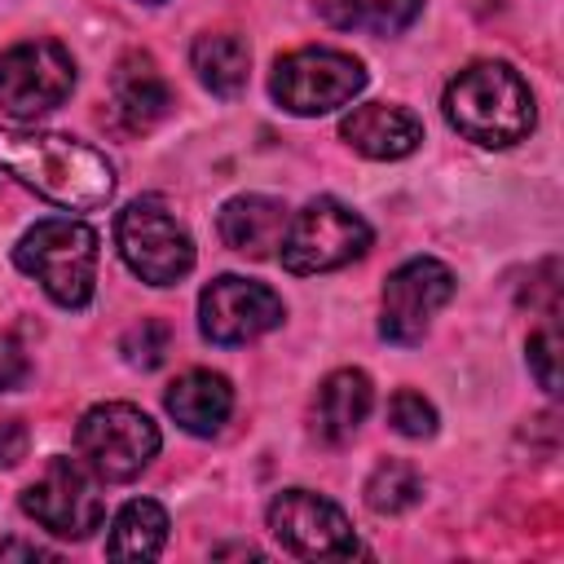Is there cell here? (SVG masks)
I'll use <instances>...</instances> for the list:
<instances>
[{
  "label": "cell",
  "instance_id": "cell-26",
  "mask_svg": "<svg viewBox=\"0 0 564 564\" xmlns=\"http://www.w3.org/2000/svg\"><path fill=\"white\" fill-rule=\"evenodd\" d=\"M26 352L18 348V339L13 335H0V392H13V388H22L26 383Z\"/></svg>",
  "mask_w": 564,
  "mask_h": 564
},
{
  "label": "cell",
  "instance_id": "cell-12",
  "mask_svg": "<svg viewBox=\"0 0 564 564\" xmlns=\"http://www.w3.org/2000/svg\"><path fill=\"white\" fill-rule=\"evenodd\" d=\"M282 317H286V308H282L278 291H269L256 278L220 273L198 295V330L212 344H247V339H260Z\"/></svg>",
  "mask_w": 564,
  "mask_h": 564
},
{
  "label": "cell",
  "instance_id": "cell-17",
  "mask_svg": "<svg viewBox=\"0 0 564 564\" xmlns=\"http://www.w3.org/2000/svg\"><path fill=\"white\" fill-rule=\"evenodd\" d=\"M163 405L167 414L194 432V436H212L225 427L229 410H234V388L225 375H212V370H185L181 379L167 383L163 392Z\"/></svg>",
  "mask_w": 564,
  "mask_h": 564
},
{
  "label": "cell",
  "instance_id": "cell-25",
  "mask_svg": "<svg viewBox=\"0 0 564 564\" xmlns=\"http://www.w3.org/2000/svg\"><path fill=\"white\" fill-rule=\"evenodd\" d=\"M26 449H31L26 423L13 414H0V467H18L26 458Z\"/></svg>",
  "mask_w": 564,
  "mask_h": 564
},
{
  "label": "cell",
  "instance_id": "cell-11",
  "mask_svg": "<svg viewBox=\"0 0 564 564\" xmlns=\"http://www.w3.org/2000/svg\"><path fill=\"white\" fill-rule=\"evenodd\" d=\"M22 511H26L35 524H44L48 533L79 542V538H88V533L101 524L106 502H101L93 476H88L75 458H62V454H57V458L44 463L40 480H31V485L22 489Z\"/></svg>",
  "mask_w": 564,
  "mask_h": 564
},
{
  "label": "cell",
  "instance_id": "cell-1",
  "mask_svg": "<svg viewBox=\"0 0 564 564\" xmlns=\"http://www.w3.org/2000/svg\"><path fill=\"white\" fill-rule=\"evenodd\" d=\"M0 167L18 176L26 189H35L40 198L70 212H93L115 194L110 159L62 132L0 128Z\"/></svg>",
  "mask_w": 564,
  "mask_h": 564
},
{
  "label": "cell",
  "instance_id": "cell-19",
  "mask_svg": "<svg viewBox=\"0 0 564 564\" xmlns=\"http://www.w3.org/2000/svg\"><path fill=\"white\" fill-rule=\"evenodd\" d=\"M163 546H167V511L154 498L123 502L110 524L106 555L110 560H154Z\"/></svg>",
  "mask_w": 564,
  "mask_h": 564
},
{
  "label": "cell",
  "instance_id": "cell-20",
  "mask_svg": "<svg viewBox=\"0 0 564 564\" xmlns=\"http://www.w3.org/2000/svg\"><path fill=\"white\" fill-rule=\"evenodd\" d=\"M313 9L339 31L397 35L419 18L423 0H313Z\"/></svg>",
  "mask_w": 564,
  "mask_h": 564
},
{
  "label": "cell",
  "instance_id": "cell-18",
  "mask_svg": "<svg viewBox=\"0 0 564 564\" xmlns=\"http://www.w3.org/2000/svg\"><path fill=\"white\" fill-rule=\"evenodd\" d=\"M189 62H194V75H198L203 88H212L216 97H234V93H242V84H247L251 48H247V40L234 35V31H207V35L194 40Z\"/></svg>",
  "mask_w": 564,
  "mask_h": 564
},
{
  "label": "cell",
  "instance_id": "cell-2",
  "mask_svg": "<svg viewBox=\"0 0 564 564\" xmlns=\"http://www.w3.org/2000/svg\"><path fill=\"white\" fill-rule=\"evenodd\" d=\"M445 119L458 137L502 150L533 132V93L507 62H471L445 88Z\"/></svg>",
  "mask_w": 564,
  "mask_h": 564
},
{
  "label": "cell",
  "instance_id": "cell-4",
  "mask_svg": "<svg viewBox=\"0 0 564 564\" xmlns=\"http://www.w3.org/2000/svg\"><path fill=\"white\" fill-rule=\"evenodd\" d=\"M163 436L154 419L128 401H101L93 405L75 427V449L84 467L101 480H132L150 467Z\"/></svg>",
  "mask_w": 564,
  "mask_h": 564
},
{
  "label": "cell",
  "instance_id": "cell-13",
  "mask_svg": "<svg viewBox=\"0 0 564 564\" xmlns=\"http://www.w3.org/2000/svg\"><path fill=\"white\" fill-rule=\"evenodd\" d=\"M110 101H115V115L128 132H150L159 119H167L172 88H167L159 62L150 53L132 48L110 70Z\"/></svg>",
  "mask_w": 564,
  "mask_h": 564
},
{
  "label": "cell",
  "instance_id": "cell-15",
  "mask_svg": "<svg viewBox=\"0 0 564 564\" xmlns=\"http://www.w3.org/2000/svg\"><path fill=\"white\" fill-rule=\"evenodd\" d=\"M286 203L269 198V194H238L220 207L216 216V229H220V242L238 256H251V260H264L282 247V234H286Z\"/></svg>",
  "mask_w": 564,
  "mask_h": 564
},
{
  "label": "cell",
  "instance_id": "cell-28",
  "mask_svg": "<svg viewBox=\"0 0 564 564\" xmlns=\"http://www.w3.org/2000/svg\"><path fill=\"white\" fill-rule=\"evenodd\" d=\"M141 4H163V0H141Z\"/></svg>",
  "mask_w": 564,
  "mask_h": 564
},
{
  "label": "cell",
  "instance_id": "cell-6",
  "mask_svg": "<svg viewBox=\"0 0 564 564\" xmlns=\"http://www.w3.org/2000/svg\"><path fill=\"white\" fill-rule=\"evenodd\" d=\"M370 247V225L344 207L339 198H313L304 203L282 234V269L291 273H326L339 264H352Z\"/></svg>",
  "mask_w": 564,
  "mask_h": 564
},
{
  "label": "cell",
  "instance_id": "cell-9",
  "mask_svg": "<svg viewBox=\"0 0 564 564\" xmlns=\"http://www.w3.org/2000/svg\"><path fill=\"white\" fill-rule=\"evenodd\" d=\"M449 295H454V273L436 256H414V260L397 264L379 295V335L401 348L419 344L427 335L436 308L449 304Z\"/></svg>",
  "mask_w": 564,
  "mask_h": 564
},
{
  "label": "cell",
  "instance_id": "cell-24",
  "mask_svg": "<svg viewBox=\"0 0 564 564\" xmlns=\"http://www.w3.org/2000/svg\"><path fill=\"white\" fill-rule=\"evenodd\" d=\"M555 348H560L555 326H542V330L529 335V370H533V379H538L542 392H560V370H555L560 352Z\"/></svg>",
  "mask_w": 564,
  "mask_h": 564
},
{
  "label": "cell",
  "instance_id": "cell-5",
  "mask_svg": "<svg viewBox=\"0 0 564 564\" xmlns=\"http://www.w3.org/2000/svg\"><path fill=\"white\" fill-rule=\"evenodd\" d=\"M115 242L123 264L150 286H172L194 269V238L159 198H132L115 220Z\"/></svg>",
  "mask_w": 564,
  "mask_h": 564
},
{
  "label": "cell",
  "instance_id": "cell-23",
  "mask_svg": "<svg viewBox=\"0 0 564 564\" xmlns=\"http://www.w3.org/2000/svg\"><path fill=\"white\" fill-rule=\"evenodd\" d=\"M388 423H392V432L423 441V436H432V432H436V410H432V401H427L423 392L401 388V392L388 401Z\"/></svg>",
  "mask_w": 564,
  "mask_h": 564
},
{
  "label": "cell",
  "instance_id": "cell-21",
  "mask_svg": "<svg viewBox=\"0 0 564 564\" xmlns=\"http://www.w3.org/2000/svg\"><path fill=\"white\" fill-rule=\"evenodd\" d=\"M419 498H423V476H419V467H410L401 458H383L366 480V507L379 516H401Z\"/></svg>",
  "mask_w": 564,
  "mask_h": 564
},
{
  "label": "cell",
  "instance_id": "cell-3",
  "mask_svg": "<svg viewBox=\"0 0 564 564\" xmlns=\"http://www.w3.org/2000/svg\"><path fill=\"white\" fill-rule=\"evenodd\" d=\"M13 264L44 286V295L62 308H88L97 291V229L70 216L35 220L18 247Z\"/></svg>",
  "mask_w": 564,
  "mask_h": 564
},
{
  "label": "cell",
  "instance_id": "cell-8",
  "mask_svg": "<svg viewBox=\"0 0 564 564\" xmlns=\"http://www.w3.org/2000/svg\"><path fill=\"white\" fill-rule=\"evenodd\" d=\"M75 88V62L57 40H22L0 53V110L13 119H40L57 110Z\"/></svg>",
  "mask_w": 564,
  "mask_h": 564
},
{
  "label": "cell",
  "instance_id": "cell-7",
  "mask_svg": "<svg viewBox=\"0 0 564 564\" xmlns=\"http://www.w3.org/2000/svg\"><path fill=\"white\" fill-rule=\"evenodd\" d=\"M366 88V66L339 48H295L273 62L269 93L291 115H326Z\"/></svg>",
  "mask_w": 564,
  "mask_h": 564
},
{
  "label": "cell",
  "instance_id": "cell-27",
  "mask_svg": "<svg viewBox=\"0 0 564 564\" xmlns=\"http://www.w3.org/2000/svg\"><path fill=\"white\" fill-rule=\"evenodd\" d=\"M0 560H53V551L35 542H0Z\"/></svg>",
  "mask_w": 564,
  "mask_h": 564
},
{
  "label": "cell",
  "instance_id": "cell-10",
  "mask_svg": "<svg viewBox=\"0 0 564 564\" xmlns=\"http://www.w3.org/2000/svg\"><path fill=\"white\" fill-rule=\"evenodd\" d=\"M269 529L300 560H348L361 551L348 516L313 489H282L269 502Z\"/></svg>",
  "mask_w": 564,
  "mask_h": 564
},
{
  "label": "cell",
  "instance_id": "cell-16",
  "mask_svg": "<svg viewBox=\"0 0 564 564\" xmlns=\"http://www.w3.org/2000/svg\"><path fill=\"white\" fill-rule=\"evenodd\" d=\"M370 405H375V388L366 370H352V366L330 370L313 397V432L330 445H344L366 423Z\"/></svg>",
  "mask_w": 564,
  "mask_h": 564
},
{
  "label": "cell",
  "instance_id": "cell-22",
  "mask_svg": "<svg viewBox=\"0 0 564 564\" xmlns=\"http://www.w3.org/2000/svg\"><path fill=\"white\" fill-rule=\"evenodd\" d=\"M167 344H172L167 322H159V317H141L137 326H128V330H123L119 352H123V361H128V366L154 370V366L167 357Z\"/></svg>",
  "mask_w": 564,
  "mask_h": 564
},
{
  "label": "cell",
  "instance_id": "cell-14",
  "mask_svg": "<svg viewBox=\"0 0 564 564\" xmlns=\"http://www.w3.org/2000/svg\"><path fill=\"white\" fill-rule=\"evenodd\" d=\"M339 137L366 154V159H405L419 150L423 141V123L414 110L405 106H388V101H366V106H352L339 123Z\"/></svg>",
  "mask_w": 564,
  "mask_h": 564
}]
</instances>
